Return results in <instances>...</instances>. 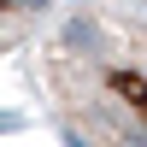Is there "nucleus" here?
<instances>
[{
  "label": "nucleus",
  "mask_w": 147,
  "mask_h": 147,
  "mask_svg": "<svg viewBox=\"0 0 147 147\" xmlns=\"http://www.w3.org/2000/svg\"><path fill=\"white\" fill-rule=\"evenodd\" d=\"M35 88L82 147H147V12L71 0L35 41Z\"/></svg>",
  "instance_id": "nucleus-1"
},
{
  "label": "nucleus",
  "mask_w": 147,
  "mask_h": 147,
  "mask_svg": "<svg viewBox=\"0 0 147 147\" xmlns=\"http://www.w3.org/2000/svg\"><path fill=\"white\" fill-rule=\"evenodd\" d=\"M53 24V0H0V53L24 47Z\"/></svg>",
  "instance_id": "nucleus-2"
},
{
  "label": "nucleus",
  "mask_w": 147,
  "mask_h": 147,
  "mask_svg": "<svg viewBox=\"0 0 147 147\" xmlns=\"http://www.w3.org/2000/svg\"><path fill=\"white\" fill-rule=\"evenodd\" d=\"M129 6H141V12H147V0H129Z\"/></svg>",
  "instance_id": "nucleus-3"
}]
</instances>
